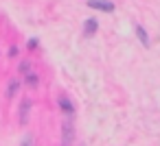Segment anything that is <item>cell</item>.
<instances>
[{"label":"cell","mask_w":160,"mask_h":146,"mask_svg":"<svg viewBox=\"0 0 160 146\" xmlns=\"http://www.w3.org/2000/svg\"><path fill=\"white\" fill-rule=\"evenodd\" d=\"M20 70L27 74V72H29V63H27V61H24V63H20Z\"/></svg>","instance_id":"cell-11"},{"label":"cell","mask_w":160,"mask_h":146,"mask_svg":"<svg viewBox=\"0 0 160 146\" xmlns=\"http://www.w3.org/2000/svg\"><path fill=\"white\" fill-rule=\"evenodd\" d=\"M62 133H64L62 146H70V144H72V133H75V129H72V122H70V118H68V120H64V124H62Z\"/></svg>","instance_id":"cell-2"},{"label":"cell","mask_w":160,"mask_h":146,"mask_svg":"<svg viewBox=\"0 0 160 146\" xmlns=\"http://www.w3.org/2000/svg\"><path fill=\"white\" fill-rule=\"evenodd\" d=\"M29 109H31V100L24 98L22 105H20V122L22 124H27V120H29Z\"/></svg>","instance_id":"cell-3"},{"label":"cell","mask_w":160,"mask_h":146,"mask_svg":"<svg viewBox=\"0 0 160 146\" xmlns=\"http://www.w3.org/2000/svg\"><path fill=\"white\" fill-rule=\"evenodd\" d=\"M22 146H33V137H31V135L24 137V139H22Z\"/></svg>","instance_id":"cell-9"},{"label":"cell","mask_w":160,"mask_h":146,"mask_svg":"<svg viewBox=\"0 0 160 146\" xmlns=\"http://www.w3.org/2000/svg\"><path fill=\"white\" fill-rule=\"evenodd\" d=\"M27 85H31V87H38V74H33V72H27Z\"/></svg>","instance_id":"cell-8"},{"label":"cell","mask_w":160,"mask_h":146,"mask_svg":"<svg viewBox=\"0 0 160 146\" xmlns=\"http://www.w3.org/2000/svg\"><path fill=\"white\" fill-rule=\"evenodd\" d=\"M9 55H11V57H16V55H18V46H13V48L9 50Z\"/></svg>","instance_id":"cell-12"},{"label":"cell","mask_w":160,"mask_h":146,"mask_svg":"<svg viewBox=\"0 0 160 146\" xmlns=\"http://www.w3.org/2000/svg\"><path fill=\"white\" fill-rule=\"evenodd\" d=\"M88 7L97 11H105V13L114 11V2H110V0H88Z\"/></svg>","instance_id":"cell-1"},{"label":"cell","mask_w":160,"mask_h":146,"mask_svg":"<svg viewBox=\"0 0 160 146\" xmlns=\"http://www.w3.org/2000/svg\"><path fill=\"white\" fill-rule=\"evenodd\" d=\"M18 89H20V81H18V79H13V81H9V89H7V98H13Z\"/></svg>","instance_id":"cell-7"},{"label":"cell","mask_w":160,"mask_h":146,"mask_svg":"<svg viewBox=\"0 0 160 146\" xmlns=\"http://www.w3.org/2000/svg\"><path fill=\"white\" fill-rule=\"evenodd\" d=\"M136 37L140 39V44H142L145 48H149V35H147V31H145L142 26H136Z\"/></svg>","instance_id":"cell-5"},{"label":"cell","mask_w":160,"mask_h":146,"mask_svg":"<svg viewBox=\"0 0 160 146\" xmlns=\"http://www.w3.org/2000/svg\"><path fill=\"white\" fill-rule=\"evenodd\" d=\"M57 103H59V107L64 109V113H68V116H72V111H75V109H72V103H70L68 98H64V96H62V98H59Z\"/></svg>","instance_id":"cell-6"},{"label":"cell","mask_w":160,"mask_h":146,"mask_svg":"<svg viewBox=\"0 0 160 146\" xmlns=\"http://www.w3.org/2000/svg\"><path fill=\"white\" fill-rule=\"evenodd\" d=\"M97 29H99V22H97L94 18H88V20H86V24H83L86 35H94V33H97Z\"/></svg>","instance_id":"cell-4"},{"label":"cell","mask_w":160,"mask_h":146,"mask_svg":"<svg viewBox=\"0 0 160 146\" xmlns=\"http://www.w3.org/2000/svg\"><path fill=\"white\" fill-rule=\"evenodd\" d=\"M29 48H31V50H33V48H38V39H35V37H33V39H29Z\"/></svg>","instance_id":"cell-10"}]
</instances>
